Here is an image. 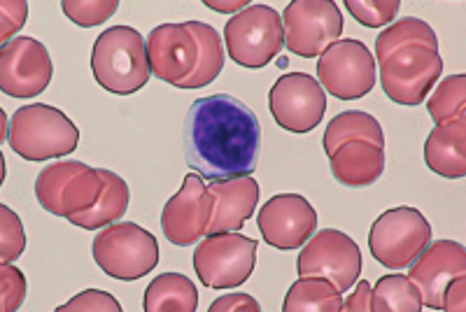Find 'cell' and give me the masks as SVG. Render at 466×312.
<instances>
[{
	"mask_svg": "<svg viewBox=\"0 0 466 312\" xmlns=\"http://www.w3.org/2000/svg\"><path fill=\"white\" fill-rule=\"evenodd\" d=\"M259 147V119L236 96L215 94L191 103L185 119V156L201 180L252 177Z\"/></svg>",
	"mask_w": 466,
	"mask_h": 312,
	"instance_id": "obj_1",
	"label": "cell"
},
{
	"mask_svg": "<svg viewBox=\"0 0 466 312\" xmlns=\"http://www.w3.org/2000/svg\"><path fill=\"white\" fill-rule=\"evenodd\" d=\"M7 143L22 159L43 161L68 156L80 145V128L66 112L47 103L16 107L7 126Z\"/></svg>",
	"mask_w": 466,
	"mask_h": 312,
	"instance_id": "obj_2",
	"label": "cell"
},
{
	"mask_svg": "<svg viewBox=\"0 0 466 312\" xmlns=\"http://www.w3.org/2000/svg\"><path fill=\"white\" fill-rule=\"evenodd\" d=\"M91 73L107 94L131 96L143 89L152 75L143 33L131 26L106 28L91 49Z\"/></svg>",
	"mask_w": 466,
	"mask_h": 312,
	"instance_id": "obj_3",
	"label": "cell"
},
{
	"mask_svg": "<svg viewBox=\"0 0 466 312\" xmlns=\"http://www.w3.org/2000/svg\"><path fill=\"white\" fill-rule=\"evenodd\" d=\"M91 255L98 268L115 280H140L159 264V243L147 228L133 222H116L94 238Z\"/></svg>",
	"mask_w": 466,
	"mask_h": 312,
	"instance_id": "obj_4",
	"label": "cell"
},
{
	"mask_svg": "<svg viewBox=\"0 0 466 312\" xmlns=\"http://www.w3.org/2000/svg\"><path fill=\"white\" fill-rule=\"evenodd\" d=\"M224 45L231 61L243 68H266L285 47L280 15L268 5L245 7L224 26Z\"/></svg>",
	"mask_w": 466,
	"mask_h": 312,
	"instance_id": "obj_5",
	"label": "cell"
},
{
	"mask_svg": "<svg viewBox=\"0 0 466 312\" xmlns=\"http://www.w3.org/2000/svg\"><path fill=\"white\" fill-rule=\"evenodd\" d=\"M385 96L397 106L415 107L427 101L443 75V58L424 45H408L376 61Z\"/></svg>",
	"mask_w": 466,
	"mask_h": 312,
	"instance_id": "obj_6",
	"label": "cell"
},
{
	"mask_svg": "<svg viewBox=\"0 0 466 312\" xmlns=\"http://www.w3.org/2000/svg\"><path fill=\"white\" fill-rule=\"evenodd\" d=\"M430 243L431 224L418 207L399 206L385 210L369 231L373 259L390 270L408 268Z\"/></svg>",
	"mask_w": 466,
	"mask_h": 312,
	"instance_id": "obj_7",
	"label": "cell"
},
{
	"mask_svg": "<svg viewBox=\"0 0 466 312\" xmlns=\"http://www.w3.org/2000/svg\"><path fill=\"white\" fill-rule=\"evenodd\" d=\"M103 191L101 170L82 161H56L37 173L35 196L40 207L56 217H73L94 207Z\"/></svg>",
	"mask_w": 466,
	"mask_h": 312,
	"instance_id": "obj_8",
	"label": "cell"
},
{
	"mask_svg": "<svg viewBox=\"0 0 466 312\" xmlns=\"http://www.w3.org/2000/svg\"><path fill=\"white\" fill-rule=\"evenodd\" d=\"M257 243L243 233L206 236L194 252V270L208 289H236L257 266Z\"/></svg>",
	"mask_w": 466,
	"mask_h": 312,
	"instance_id": "obj_9",
	"label": "cell"
},
{
	"mask_svg": "<svg viewBox=\"0 0 466 312\" xmlns=\"http://www.w3.org/2000/svg\"><path fill=\"white\" fill-rule=\"evenodd\" d=\"M324 91L339 101H360L371 94L378 80L373 52L360 40H339L322 52L318 61V77Z\"/></svg>",
	"mask_w": 466,
	"mask_h": 312,
	"instance_id": "obj_10",
	"label": "cell"
},
{
	"mask_svg": "<svg viewBox=\"0 0 466 312\" xmlns=\"http://www.w3.org/2000/svg\"><path fill=\"white\" fill-rule=\"evenodd\" d=\"M280 19L285 49L301 58L322 56L343 33V15L334 0H294Z\"/></svg>",
	"mask_w": 466,
	"mask_h": 312,
	"instance_id": "obj_11",
	"label": "cell"
},
{
	"mask_svg": "<svg viewBox=\"0 0 466 312\" xmlns=\"http://www.w3.org/2000/svg\"><path fill=\"white\" fill-rule=\"evenodd\" d=\"M301 277H324L340 294L350 291L361 276V249L348 233L322 228L303 245L297 259Z\"/></svg>",
	"mask_w": 466,
	"mask_h": 312,
	"instance_id": "obj_12",
	"label": "cell"
},
{
	"mask_svg": "<svg viewBox=\"0 0 466 312\" xmlns=\"http://www.w3.org/2000/svg\"><path fill=\"white\" fill-rule=\"evenodd\" d=\"M270 115L289 133H310L327 112V94L308 73H287L278 77L268 94Z\"/></svg>",
	"mask_w": 466,
	"mask_h": 312,
	"instance_id": "obj_13",
	"label": "cell"
},
{
	"mask_svg": "<svg viewBox=\"0 0 466 312\" xmlns=\"http://www.w3.org/2000/svg\"><path fill=\"white\" fill-rule=\"evenodd\" d=\"M54 75L52 56L35 37L19 35L0 49V91L10 98L43 94Z\"/></svg>",
	"mask_w": 466,
	"mask_h": 312,
	"instance_id": "obj_14",
	"label": "cell"
},
{
	"mask_svg": "<svg viewBox=\"0 0 466 312\" xmlns=\"http://www.w3.org/2000/svg\"><path fill=\"white\" fill-rule=\"evenodd\" d=\"M257 226L266 245L291 252L303 247L315 236L318 210L301 194H278L261 206Z\"/></svg>",
	"mask_w": 466,
	"mask_h": 312,
	"instance_id": "obj_15",
	"label": "cell"
},
{
	"mask_svg": "<svg viewBox=\"0 0 466 312\" xmlns=\"http://www.w3.org/2000/svg\"><path fill=\"white\" fill-rule=\"evenodd\" d=\"M212 210H215V201L206 182L197 173L185 175L180 191L166 203L161 212V231L168 243L177 247L194 245L197 240L206 238Z\"/></svg>",
	"mask_w": 466,
	"mask_h": 312,
	"instance_id": "obj_16",
	"label": "cell"
},
{
	"mask_svg": "<svg viewBox=\"0 0 466 312\" xmlns=\"http://www.w3.org/2000/svg\"><path fill=\"white\" fill-rule=\"evenodd\" d=\"M466 276V247L457 240H434L410 264L408 280L420 291L422 306L441 310V297L455 277Z\"/></svg>",
	"mask_w": 466,
	"mask_h": 312,
	"instance_id": "obj_17",
	"label": "cell"
},
{
	"mask_svg": "<svg viewBox=\"0 0 466 312\" xmlns=\"http://www.w3.org/2000/svg\"><path fill=\"white\" fill-rule=\"evenodd\" d=\"M145 47L149 73L175 89L197 68L198 45L187 24H161L149 33Z\"/></svg>",
	"mask_w": 466,
	"mask_h": 312,
	"instance_id": "obj_18",
	"label": "cell"
},
{
	"mask_svg": "<svg viewBox=\"0 0 466 312\" xmlns=\"http://www.w3.org/2000/svg\"><path fill=\"white\" fill-rule=\"evenodd\" d=\"M215 210L208 224L206 236L215 233H238L257 210L259 203V182L255 177H236V180L210 182L208 185Z\"/></svg>",
	"mask_w": 466,
	"mask_h": 312,
	"instance_id": "obj_19",
	"label": "cell"
},
{
	"mask_svg": "<svg viewBox=\"0 0 466 312\" xmlns=\"http://www.w3.org/2000/svg\"><path fill=\"white\" fill-rule=\"evenodd\" d=\"M424 164L445 180L466 177V115L431 128L424 140Z\"/></svg>",
	"mask_w": 466,
	"mask_h": 312,
	"instance_id": "obj_20",
	"label": "cell"
},
{
	"mask_svg": "<svg viewBox=\"0 0 466 312\" xmlns=\"http://www.w3.org/2000/svg\"><path fill=\"white\" fill-rule=\"evenodd\" d=\"M331 175L343 186H369L378 182L385 173V147L366 143V140H352L336 149L331 156Z\"/></svg>",
	"mask_w": 466,
	"mask_h": 312,
	"instance_id": "obj_21",
	"label": "cell"
},
{
	"mask_svg": "<svg viewBox=\"0 0 466 312\" xmlns=\"http://www.w3.org/2000/svg\"><path fill=\"white\" fill-rule=\"evenodd\" d=\"M101 170L103 177V191L101 196H98V201H96L94 207H89L86 212H80V215L68 217L70 224L85 228V231H98V228L116 224L124 215H127L128 203H131V189H128L127 182H124L116 173H112V170Z\"/></svg>",
	"mask_w": 466,
	"mask_h": 312,
	"instance_id": "obj_22",
	"label": "cell"
},
{
	"mask_svg": "<svg viewBox=\"0 0 466 312\" xmlns=\"http://www.w3.org/2000/svg\"><path fill=\"white\" fill-rule=\"evenodd\" d=\"M198 291L197 285L182 273H164L157 276L145 289V312H197Z\"/></svg>",
	"mask_w": 466,
	"mask_h": 312,
	"instance_id": "obj_23",
	"label": "cell"
},
{
	"mask_svg": "<svg viewBox=\"0 0 466 312\" xmlns=\"http://www.w3.org/2000/svg\"><path fill=\"white\" fill-rule=\"evenodd\" d=\"M187 28H189V33L194 35V40L198 45V61L194 73L177 89H203V86L212 85V82L218 80L219 73L224 70L222 35L210 24L203 22H187Z\"/></svg>",
	"mask_w": 466,
	"mask_h": 312,
	"instance_id": "obj_24",
	"label": "cell"
},
{
	"mask_svg": "<svg viewBox=\"0 0 466 312\" xmlns=\"http://www.w3.org/2000/svg\"><path fill=\"white\" fill-rule=\"evenodd\" d=\"M352 140H366V143L376 145V147H382L385 145V133H382L380 122L369 112H340L329 122L327 131H324V152H327V156H331L340 145L352 143Z\"/></svg>",
	"mask_w": 466,
	"mask_h": 312,
	"instance_id": "obj_25",
	"label": "cell"
},
{
	"mask_svg": "<svg viewBox=\"0 0 466 312\" xmlns=\"http://www.w3.org/2000/svg\"><path fill=\"white\" fill-rule=\"evenodd\" d=\"M343 294L324 277H299L287 289L282 312H340Z\"/></svg>",
	"mask_w": 466,
	"mask_h": 312,
	"instance_id": "obj_26",
	"label": "cell"
},
{
	"mask_svg": "<svg viewBox=\"0 0 466 312\" xmlns=\"http://www.w3.org/2000/svg\"><path fill=\"white\" fill-rule=\"evenodd\" d=\"M422 298L408 276L390 273L371 287L369 310L371 312H422Z\"/></svg>",
	"mask_w": 466,
	"mask_h": 312,
	"instance_id": "obj_27",
	"label": "cell"
},
{
	"mask_svg": "<svg viewBox=\"0 0 466 312\" xmlns=\"http://www.w3.org/2000/svg\"><path fill=\"white\" fill-rule=\"evenodd\" d=\"M408 45H424V47L439 52V37H436L434 28L424 19H418V16H406V19H399V22L382 28V33H378L376 56L373 58L378 61V58L387 56V54L408 47Z\"/></svg>",
	"mask_w": 466,
	"mask_h": 312,
	"instance_id": "obj_28",
	"label": "cell"
},
{
	"mask_svg": "<svg viewBox=\"0 0 466 312\" xmlns=\"http://www.w3.org/2000/svg\"><path fill=\"white\" fill-rule=\"evenodd\" d=\"M427 112H430L434 126L466 115V75L457 73L443 77L439 86L431 91Z\"/></svg>",
	"mask_w": 466,
	"mask_h": 312,
	"instance_id": "obj_29",
	"label": "cell"
},
{
	"mask_svg": "<svg viewBox=\"0 0 466 312\" xmlns=\"http://www.w3.org/2000/svg\"><path fill=\"white\" fill-rule=\"evenodd\" d=\"M26 249V231L22 217L0 203V264H12Z\"/></svg>",
	"mask_w": 466,
	"mask_h": 312,
	"instance_id": "obj_30",
	"label": "cell"
},
{
	"mask_svg": "<svg viewBox=\"0 0 466 312\" xmlns=\"http://www.w3.org/2000/svg\"><path fill=\"white\" fill-rule=\"evenodd\" d=\"M399 0H348L345 10L366 28H387L399 15Z\"/></svg>",
	"mask_w": 466,
	"mask_h": 312,
	"instance_id": "obj_31",
	"label": "cell"
},
{
	"mask_svg": "<svg viewBox=\"0 0 466 312\" xmlns=\"http://www.w3.org/2000/svg\"><path fill=\"white\" fill-rule=\"evenodd\" d=\"M119 7V0H64L61 10L70 22L82 28H94L107 22Z\"/></svg>",
	"mask_w": 466,
	"mask_h": 312,
	"instance_id": "obj_32",
	"label": "cell"
},
{
	"mask_svg": "<svg viewBox=\"0 0 466 312\" xmlns=\"http://www.w3.org/2000/svg\"><path fill=\"white\" fill-rule=\"evenodd\" d=\"M26 276L15 264H0V312H16L26 301Z\"/></svg>",
	"mask_w": 466,
	"mask_h": 312,
	"instance_id": "obj_33",
	"label": "cell"
},
{
	"mask_svg": "<svg viewBox=\"0 0 466 312\" xmlns=\"http://www.w3.org/2000/svg\"><path fill=\"white\" fill-rule=\"evenodd\" d=\"M54 312H124L119 301L112 297L110 291L103 289H85L75 294L64 306H56Z\"/></svg>",
	"mask_w": 466,
	"mask_h": 312,
	"instance_id": "obj_34",
	"label": "cell"
},
{
	"mask_svg": "<svg viewBox=\"0 0 466 312\" xmlns=\"http://www.w3.org/2000/svg\"><path fill=\"white\" fill-rule=\"evenodd\" d=\"M28 3L26 0H0V49L5 47L15 35L26 26Z\"/></svg>",
	"mask_w": 466,
	"mask_h": 312,
	"instance_id": "obj_35",
	"label": "cell"
},
{
	"mask_svg": "<svg viewBox=\"0 0 466 312\" xmlns=\"http://www.w3.org/2000/svg\"><path fill=\"white\" fill-rule=\"evenodd\" d=\"M208 312H261V306L249 294H224L212 301Z\"/></svg>",
	"mask_w": 466,
	"mask_h": 312,
	"instance_id": "obj_36",
	"label": "cell"
},
{
	"mask_svg": "<svg viewBox=\"0 0 466 312\" xmlns=\"http://www.w3.org/2000/svg\"><path fill=\"white\" fill-rule=\"evenodd\" d=\"M441 310L443 312H466V276L455 277L445 287L441 297Z\"/></svg>",
	"mask_w": 466,
	"mask_h": 312,
	"instance_id": "obj_37",
	"label": "cell"
},
{
	"mask_svg": "<svg viewBox=\"0 0 466 312\" xmlns=\"http://www.w3.org/2000/svg\"><path fill=\"white\" fill-rule=\"evenodd\" d=\"M352 294L348 297V301H343V310L340 312H371L369 310V297H371V282L357 280V285L352 287Z\"/></svg>",
	"mask_w": 466,
	"mask_h": 312,
	"instance_id": "obj_38",
	"label": "cell"
},
{
	"mask_svg": "<svg viewBox=\"0 0 466 312\" xmlns=\"http://www.w3.org/2000/svg\"><path fill=\"white\" fill-rule=\"evenodd\" d=\"M249 5H252L249 0H224V3H219V0H206V7L219 12V15H238V12H243Z\"/></svg>",
	"mask_w": 466,
	"mask_h": 312,
	"instance_id": "obj_39",
	"label": "cell"
},
{
	"mask_svg": "<svg viewBox=\"0 0 466 312\" xmlns=\"http://www.w3.org/2000/svg\"><path fill=\"white\" fill-rule=\"evenodd\" d=\"M7 126H10V122H7V115H5V110L0 107V145L7 140Z\"/></svg>",
	"mask_w": 466,
	"mask_h": 312,
	"instance_id": "obj_40",
	"label": "cell"
},
{
	"mask_svg": "<svg viewBox=\"0 0 466 312\" xmlns=\"http://www.w3.org/2000/svg\"><path fill=\"white\" fill-rule=\"evenodd\" d=\"M5 175H7L5 156H3V152H0V186H3V182H5Z\"/></svg>",
	"mask_w": 466,
	"mask_h": 312,
	"instance_id": "obj_41",
	"label": "cell"
}]
</instances>
